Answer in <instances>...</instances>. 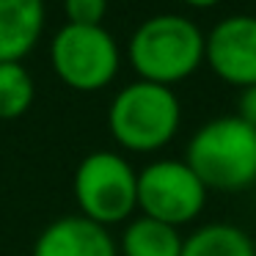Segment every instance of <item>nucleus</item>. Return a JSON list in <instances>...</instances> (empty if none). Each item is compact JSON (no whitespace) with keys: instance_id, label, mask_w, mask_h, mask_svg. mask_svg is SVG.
Listing matches in <instances>:
<instances>
[{"instance_id":"2","label":"nucleus","mask_w":256,"mask_h":256,"mask_svg":"<svg viewBox=\"0 0 256 256\" xmlns=\"http://www.w3.org/2000/svg\"><path fill=\"white\" fill-rule=\"evenodd\" d=\"M204 42L206 36L193 20L154 14L135 28L127 56L140 80L171 88L204 64Z\"/></svg>"},{"instance_id":"7","label":"nucleus","mask_w":256,"mask_h":256,"mask_svg":"<svg viewBox=\"0 0 256 256\" xmlns=\"http://www.w3.org/2000/svg\"><path fill=\"white\" fill-rule=\"evenodd\" d=\"M204 61L228 86H256V17L234 14L206 34Z\"/></svg>"},{"instance_id":"12","label":"nucleus","mask_w":256,"mask_h":256,"mask_svg":"<svg viewBox=\"0 0 256 256\" xmlns=\"http://www.w3.org/2000/svg\"><path fill=\"white\" fill-rule=\"evenodd\" d=\"M34 78L20 61L0 64V118L14 122L34 105Z\"/></svg>"},{"instance_id":"10","label":"nucleus","mask_w":256,"mask_h":256,"mask_svg":"<svg viewBox=\"0 0 256 256\" xmlns=\"http://www.w3.org/2000/svg\"><path fill=\"white\" fill-rule=\"evenodd\" d=\"M184 237L179 234L176 226L160 223L154 218H132L127 220L118 242L122 256H179L182 254Z\"/></svg>"},{"instance_id":"4","label":"nucleus","mask_w":256,"mask_h":256,"mask_svg":"<svg viewBox=\"0 0 256 256\" xmlns=\"http://www.w3.org/2000/svg\"><path fill=\"white\" fill-rule=\"evenodd\" d=\"M80 215L100 226H116L138 210V174L116 152H91L74 171Z\"/></svg>"},{"instance_id":"14","label":"nucleus","mask_w":256,"mask_h":256,"mask_svg":"<svg viewBox=\"0 0 256 256\" xmlns=\"http://www.w3.org/2000/svg\"><path fill=\"white\" fill-rule=\"evenodd\" d=\"M237 116L242 118L245 124L256 127V86H248V88H242V94H240V102H237Z\"/></svg>"},{"instance_id":"15","label":"nucleus","mask_w":256,"mask_h":256,"mask_svg":"<svg viewBox=\"0 0 256 256\" xmlns=\"http://www.w3.org/2000/svg\"><path fill=\"white\" fill-rule=\"evenodd\" d=\"M182 3H188L190 8H212L218 3H223V0H182Z\"/></svg>"},{"instance_id":"8","label":"nucleus","mask_w":256,"mask_h":256,"mask_svg":"<svg viewBox=\"0 0 256 256\" xmlns=\"http://www.w3.org/2000/svg\"><path fill=\"white\" fill-rule=\"evenodd\" d=\"M30 256H118V245L105 226L83 215H66L44 226Z\"/></svg>"},{"instance_id":"11","label":"nucleus","mask_w":256,"mask_h":256,"mask_svg":"<svg viewBox=\"0 0 256 256\" xmlns=\"http://www.w3.org/2000/svg\"><path fill=\"white\" fill-rule=\"evenodd\" d=\"M179 256H256V245L234 223H206L184 237Z\"/></svg>"},{"instance_id":"3","label":"nucleus","mask_w":256,"mask_h":256,"mask_svg":"<svg viewBox=\"0 0 256 256\" xmlns=\"http://www.w3.org/2000/svg\"><path fill=\"white\" fill-rule=\"evenodd\" d=\"M182 124V105L168 86L130 83L113 96L108 130L113 140L135 154H149L168 146Z\"/></svg>"},{"instance_id":"13","label":"nucleus","mask_w":256,"mask_h":256,"mask_svg":"<svg viewBox=\"0 0 256 256\" xmlns=\"http://www.w3.org/2000/svg\"><path fill=\"white\" fill-rule=\"evenodd\" d=\"M69 25H102L108 0H64Z\"/></svg>"},{"instance_id":"1","label":"nucleus","mask_w":256,"mask_h":256,"mask_svg":"<svg viewBox=\"0 0 256 256\" xmlns=\"http://www.w3.org/2000/svg\"><path fill=\"white\" fill-rule=\"evenodd\" d=\"M184 162L206 190L240 193L256 182V127L240 116H218L193 132Z\"/></svg>"},{"instance_id":"5","label":"nucleus","mask_w":256,"mask_h":256,"mask_svg":"<svg viewBox=\"0 0 256 256\" xmlns=\"http://www.w3.org/2000/svg\"><path fill=\"white\" fill-rule=\"evenodd\" d=\"M58 80L74 91H100L118 74V44L102 25H64L50 44Z\"/></svg>"},{"instance_id":"9","label":"nucleus","mask_w":256,"mask_h":256,"mask_svg":"<svg viewBox=\"0 0 256 256\" xmlns=\"http://www.w3.org/2000/svg\"><path fill=\"white\" fill-rule=\"evenodd\" d=\"M44 28V0H0V64L22 61Z\"/></svg>"},{"instance_id":"6","label":"nucleus","mask_w":256,"mask_h":256,"mask_svg":"<svg viewBox=\"0 0 256 256\" xmlns=\"http://www.w3.org/2000/svg\"><path fill=\"white\" fill-rule=\"evenodd\" d=\"M206 193L184 160H154L138 171V210L168 226H184L204 212Z\"/></svg>"}]
</instances>
